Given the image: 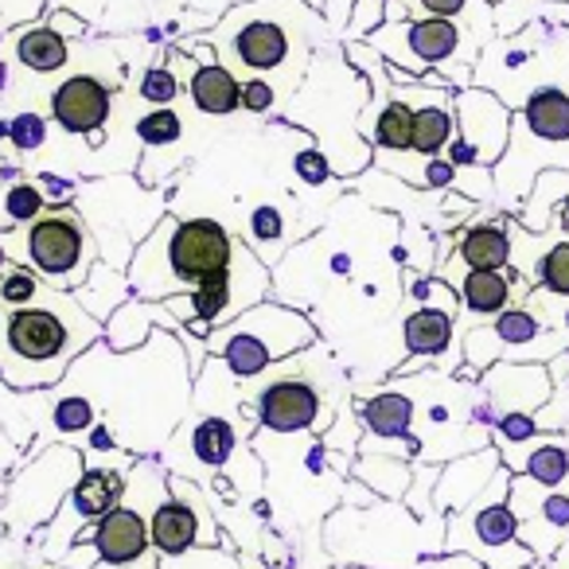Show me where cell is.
Listing matches in <instances>:
<instances>
[{
    "mask_svg": "<svg viewBox=\"0 0 569 569\" xmlns=\"http://www.w3.org/2000/svg\"><path fill=\"white\" fill-rule=\"evenodd\" d=\"M511 511L519 519V538L535 558H550L569 535V491L542 488L530 476H511Z\"/></svg>",
    "mask_w": 569,
    "mask_h": 569,
    "instance_id": "18",
    "label": "cell"
},
{
    "mask_svg": "<svg viewBox=\"0 0 569 569\" xmlns=\"http://www.w3.org/2000/svg\"><path fill=\"white\" fill-rule=\"evenodd\" d=\"M558 222H561V230H566V234H569V199H566V203H561V211H558Z\"/></svg>",
    "mask_w": 569,
    "mask_h": 569,
    "instance_id": "46",
    "label": "cell"
},
{
    "mask_svg": "<svg viewBox=\"0 0 569 569\" xmlns=\"http://www.w3.org/2000/svg\"><path fill=\"white\" fill-rule=\"evenodd\" d=\"M253 437V426L242 413H214L207 410L199 421L183 426L180 433L168 441V476H183L196 483V468L207 472V488L219 472H227V465L234 460V452Z\"/></svg>",
    "mask_w": 569,
    "mask_h": 569,
    "instance_id": "17",
    "label": "cell"
},
{
    "mask_svg": "<svg viewBox=\"0 0 569 569\" xmlns=\"http://www.w3.org/2000/svg\"><path fill=\"white\" fill-rule=\"evenodd\" d=\"M305 4H309L312 12H325V4H328V0H305Z\"/></svg>",
    "mask_w": 569,
    "mask_h": 569,
    "instance_id": "47",
    "label": "cell"
},
{
    "mask_svg": "<svg viewBox=\"0 0 569 569\" xmlns=\"http://www.w3.org/2000/svg\"><path fill=\"white\" fill-rule=\"evenodd\" d=\"M9 141L17 144L20 152H40L43 144H48V121L36 110L17 113V118L9 121Z\"/></svg>",
    "mask_w": 569,
    "mask_h": 569,
    "instance_id": "38",
    "label": "cell"
},
{
    "mask_svg": "<svg viewBox=\"0 0 569 569\" xmlns=\"http://www.w3.org/2000/svg\"><path fill=\"white\" fill-rule=\"evenodd\" d=\"M328 32L305 0H246L222 12L207 40L238 82L284 74L297 87L312 67V43H332Z\"/></svg>",
    "mask_w": 569,
    "mask_h": 569,
    "instance_id": "2",
    "label": "cell"
},
{
    "mask_svg": "<svg viewBox=\"0 0 569 569\" xmlns=\"http://www.w3.org/2000/svg\"><path fill=\"white\" fill-rule=\"evenodd\" d=\"M503 468V457H499L496 445L488 449H476V452H465V457L449 460L441 465V476H437V488H433V511L437 515H457L496 480V472Z\"/></svg>",
    "mask_w": 569,
    "mask_h": 569,
    "instance_id": "21",
    "label": "cell"
},
{
    "mask_svg": "<svg viewBox=\"0 0 569 569\" xmlns=\"http://www.w3.org/2000/svg\"><path fill=\"white\" fill-rule=\"evenodd\" d=\"M106 340L74 293L43 289L24 309H0V382L12 390H51L94 343Z\"/></svg>",
    "mask_w": 569,
    "mask_h": 569,
    "instance_id": "1",
    "label": "cell"
},
{
    "mask_svg": "<svg viewBox=\"0 0 569 569\" xmlns=\"http://www.w3.org/2000/svg\"><path fill=\"white\" fill-rule=\"evenodd\" d=\"M293 176L305 183V188H325V183L340 180V176L332 172V160L320 152V144H305V149L293 152Z\"/></svg>",
    "mask_w": 569,
    "mask_h": 569,
    "instance_id": "36",
    "label": "cell"
},
{
    "mask_svg": "<svg viewBox=\"0 0 569 569\" xmlns=\"http://www.w3.org/2000/svg\"><path fill=\"white\" fill-rule=\"evenodd\" d=\"M452 258L465 269H507L511 266V230L503 222H472L460 230Z\"/></svg>",
    "mask_w": 569,
    "mask_h": 569,
    "instance_id": "26",
    "label": "cell"
},
{
    "mask_svg": "<svg viewBox=\"0 0 569 569\" xmlns=\"http://www.w3.org/2000/svg\"><path fill=\"white\" fill-rule=\"evenodd\" d=\"M535 281L542 293L569 301V238H561V242H553L550 250H546V258L538 261Z\"/></svg>",
    "mask_w": 569,
    "mask_h": 569,
    "instance_id": "35",
    "label": "cell"
},
{
    "mask_svg": "<svg viewBox=\"0 0 569 569\" xmlns=\"http://www.w3.org/2000/svg\"><path fill=\"white\" fill-rule=\"evenodd\" d=\"M43 17H48V28H51V32H59L67 43H71V40H82V36L90 32V28H87V20H82V17H74V12L48 9V12H43Z\"/></svg>",
    "mask_w": 569,
    "mask_h": 569,
    "instance_id": "41",
    "label": "cell"
},
{
    "mask_svg": "<svg viewBox=\"0 0 569 569\" xmlns=\"http://www.w3.org/2000/svg\"><path fill=\"white\" fill-rule=\"evenodd\" d=\"M129 293H133V289H129L126 269H113V266H106V261H98V266L90 269L87 284H82V289H74V301H79L82 309L98 320V325H106V320H110L121 305L133 301Z\"/></svg>",
    "mask_w": 569,
    "mask_h": 569,
    "instance_id": "27",
    "label": "cell"
},
{
    "mask_svg": "<svg viewBox=\"0 0 569 569\" xmlns=\"http://www.w3.org/2000/svg\"><path fill=\"white\" fill-rule=\"evenodd\" d=\"M113 113V90L94 74H71L51 90V118L63 133L102 141V129Z\"/></svg>",
    "mask_w": 569,
    "mask_h": 569,
    "instance_id": "20",
    "label": "cell"
},
{
    "mask_svg": "<svg viewBox=\"0 0 569 569\" xmlns=\"http://www.w3.org/2000/svg\"><path fill=\"white\" fill-rule=\"evenodd\" d=\"M460 297V312L468 320H496L499 312H507L515 305V297L527 289V281L511 277L507 269H465L452 281Z\"/></svg>",
    "mask_w": 569,
    "mask_h": 569,
    "instance_id": "23",
    "label": "cell"
},
{
    "mask_svg": "<svg viewBox=\"0 0 569 569\" xmlns=\"http://www.w3.org/2000/svg\"><path fill=\"white\" fill-rule=\"evenodd\" d=\"M561 320H566V332H569V305H566V317H561Z\"/></svg>",
    "mask_w": 569,
    "mask_h": 569,
    "instance_id": "49",
    "label": "cell"
},
{
    "mask_svg": "<svg viewBox=\"0 0 569 569\" xmlns=\"http://www.w3.org/2000/svg\"><path fill=\"white\" fill-rule=\"evenodd\" d=\"M48 191L36 180H12L0 188V230H17L36 222L43 211H48Z\"/></svg>",
    "mask_w": 569,
    "mask_h": 569,
    "instance_id": "32",
    "label": "cell"
},
{
    "mask_svg": "<svg viewBox=\"0 0 569 569\" xmlns=\"http://www.w3.org/2000/svg\"><path fill=\"white\" fill-rule=\"evenodd\" d=\"M340 503L343 507H375V503H379V496H375L363 480L348 476V480H343V488H340Z\"/></svg>",
    "mask_w": 569,
    "mask_h": 569,
    "instance_id": "42",
    "label": "cell"
},
{
    "mask_svg": "<svg viewBox=\"0 0 569 569\" xmlns=\"http://www.w3.org/2000/svg\"><path fill=\"white\" fill-rule=\"evenodd\" d=\"M569 199V172L561 168H550L535 180L530 196L522 199L519 207V222L530 230V234H550V219L553 211H561V203Z\"/></svg>",
    "mask_w": 569,
    "mask_h": 569,
    "instance_id": "30",
    "label": "cell"
},
{
    "mask_svg": "<svg viewBox=\"0 0 569 569\" xmlns=\"http://www.w3.org/2000/svg\"><path fill=\"white\" fill-rule=\"evenodd\" d=\"M488 406H496V421L503 413H535L550 398V375L542 363H496L480 375Z\"/></svg>",
    "mask_w": 569,
    "mask_h": 569,
    "instance_id": "22",
    "label": "cell"
},
{
    "mask_svg": "<svg viewBox=\"0 0 569 569\" xmlns=\"http://www.w3.org/2000/svg\"><path fill=\"white\" fill-rule=\"evenodd\" d=\"M152 550L160 558H183L191 550H214L227 546L222 522L214 519L211 496L183 476H168V499L152 511Z\"/></svg>",
    "mask_w": 569,
    "mask_h": 569,
    "instance_id": "15",
    "label": "cell"
},
{
    "mask_svg": "<svg viewBox=\"0 0 569 569\" xmlns=\"http://www.w3.org/2000/svg\"><path fill=\"white\" fill-rule=\"evenodd\" d=\"M519 476H530V480H538L542 488L558 491L561 483L569 480V449L561 441H538L535 449L522 457Z\"/></svg>",
    "mask_w": 569,
    "mask_h": 569,
    "instance_id": "33",
    "label": "cell"
},
{
    "mask_svg": "<svg viewBox=\"0 0 569 569\" xmlns=\"http://www.w3.org/2000/svg\"><path fill=\"white\" fill-rule=\"evenodd\" d=\"M157 328L180 336L183 325L164 309V305L133 297V301H126L110 320H106V343H110L113 351H137V348L149 343V336L157 332Z\"/></svg>",
    "mask_w": 569,
    "mask_h": 569,
    "instance_id": "24",
    "label": "cell"
},
{
    "mask_svg": "<svg viewBox=\"0 0 569 569\" xmlns=\"http://www.w3.org/2000/svg\"><path fill=\"white\" fill-rule=\"evenodd\" d=\"M542 4H566V9H569V0H542Z\"/></svg>",
    "mask_w": 569,
    "mask_h": 569,
    "instance_id": "48",
    "label": "cell"
},
{
    "mask_svg": "<svg viewBox=\"0 0 569 569\" xmlns=\"http://www.w3.org/2000/svg\"><path fill=\"white\" fill-rule=\"evenodd\" d=\"M460 309H445V305H418V309L406 312L402 320V348L410 351L406 363L395 367L390 379H410L421 367H441V375H449V348L460 343L457 332Z\"/></svg>",
    "mask_w": 569,
    "mask_h": 569,
    "instance_id": "19",
    "label": "cell"
},
{
    "mask_svg": "<svg viewBox=\"0 0 569 569\" xmlns=\"http://www.w3.org/2000/svg\"><path fill=\"white\" fill-rule=\"evenodd\" d=\"M188 4H191V12H203V17L219 20L222 12H230L234 4H246V0H188Z\"/></svg>",
    "mask_w": 569,
    "mask_h": 569,
    "instance_id": "43",
    "label": "cell"
},
{
    "mask_svg": "<svg viewBox=\"0 0 569 569\" xmlns=\"http://www.w3.org/2000/svg\"><path fill=\"white\" fill-rule=\"evenodd\" d=\"M0 530H4V527H0Z\"/></svg>",
    "mask_w": 569,
    "mask_h": 569,
    "instance_id": "52",
    "label": "cell"
},
{
    "mask_svg": "<svg viewBox=\"0 0 569 569\" xmlns=\"http://www.w3.org/2000/svg\"><path fill=\"white\" fill-rule=\"evenodd\" d=\"M367 102H371V90L363 74L348 63L340 48H325L309 67V82L289 106V121L317 137L320 152L332 160V172L340 180H356L367 164H375L371 141L359 133Z\"/></svg>",
    "mask_w": 569,
    "mask_h": 569,
    "instance_id": "3",
    "label": "cell"
},
{
    "mask_svg": "<svg viewBox=\"0 0 569 569\" xmlns=\"http://www.w3.org/2000/svg\"><path fill=\"white\" fill-rule=\"evenodd\" d=\"M234 253L238 238L227 230V222L211 219V214H196V219L164 214L129 261V289L141 301L157 305L168 297H183L199 289L207 277L230 269Z\"/></svg>",
    "mask_w": 569,
    "mask_h": 569,
    "instance_id": "4",
    "label": "cell"
},
{
    "mask_svg": "<svg viewBox=\"0 0 569 569\" xmlns=\"http://www.w3.org/2000/svg\"><path fill=\"white\" fill-rule=\"evenodd\" d=\"M281 106V94L269 79H246L242 82V110L246 113H269Z\"/></svg>",
    "mask_w": 569,
    "mask_h": 569,
    "instance_id": "39",
    "label": "cell"
},
{
    "mask_svg": "<svg viewBox=\"0 0 569 569\" xmlns=\"http://www.w3.org/2000/svg\"><path fill=\"white\" fill-rule=\"evenodd\" d=\"M180 90H183V82L176 79L172 67H149V71L141 74V90H137V94H141V102L164 110V106H172L176 98H180Z\"/></svg>",
    "mask_w": 569,
    "mask_h": 569,
    "instance_id": "37",
    "label": "cell"
},
{
    "mask_svg": "<svg viewBox=\"0 0 569 569\" xmlns=\"http://www.w3.org/2000/svg\"><path fill=\"white\" fill-rule=\"evenodd\" d=\"M133 137H137V144H144V149H172V144L183 141V118L172 110V106L149 110L133 126Z\"/></svg>",
    "mask_w": 569,
    "mask_h": 569,
    "instance_id": "34",
    "label": "cell"
},
{
    "mask_svg": "<svg viewBox=\"0 0 569 569\" xmlns=\"http://www.w3.org/2000/svg\"><path fill=\"white\" fill-rule=\"evenodd\" d=\"M12 48H17V59L36 74H56L71 63V43L59 32H51L48 24L36 28H17L12 32Z\"/></svg>",
    "mask_w": 569,
    "mask_h": 569,
    "instance_id": "28",
    "label": "cell"
},
{
    "mask_svg": "<svg viewBox=\"0 0 569 569\" xmlns=\"http://www.w3.org/2000/svg\"><path fill=\"white\" fill-rule=\"evenodd\" d=\"M426 522L406 503L379 499L375 507H336L328 511L325 553L340 566L356 569H418L426 558H437V546L426 542Z\"/></svg>",
    "mask_w": 569,
    "mask_h": 569,
    "instance_id": "5",
    "label": "cell"
},
{
    "mask_svg": "<svg viewBox=\"0 0 569 569\" xmlns=\"http://www.w3.org/2000/svg\"><path fill=\"white\" fill-rule=\"evenodd\" d=\"M351 476L363 480L379 499L402 503L413 483V465H406V460H398V457H387V452H359L356 465H351Z\"/></svg>",
    "mask_w": 569,
    "mask_h": 569,
    "instance_id": "29",
    "label": "cell"
},
{
    "mask_svg": "<svg viewBox=\"0 0 569 569\" xmlns=\"http://www.w3.org/2000/svg\"><path fill=\"white\" fill-rule=\"evenodd\" d=\"M472 87L491 90L511 113L527 102L535 90H561L569 94V28L550 17H538L522 32L507 40L483 43L476 63Z\"/></svg>",
    "mask_w": 569,
    "mask_h": 569,
    "instance_id": "6",
    "label": "cell"
},
{
    "mask_svg": "<svg viewBox=\"0 0 569 569\" xmlns=\"http://www.w3.org/2000/svg\"><path fill=\"white\" fill-rule=\"evenodd\" d=\"M0 246H4L9 261L36 269L51 289H63V293L82 289L90 269L102 261L94 234L74 203H56L28 227L0 230Z\"/></svg>",
    "mask_w": 569,
    "mask_h": 569,
    "instance_id": "9",
    "label": "cell"
},
{
    "mask_svg": "<svg viewBox=\"0 0 569 569\" xmlns=\"http://www.w3.org/2000/svg\"><path fill=\"white\" fill-rule=\"evenodd\" d=\"M320 343L301 356L284 359V363L269 367L266 375L242 382V413L250 426L269 429L277 437H325L328 426L336 421V406L328 402L325 387L312 375V359H317Z\"/></svg>",
    "mask_w": 569,
    "mask_h": 569,
    "instance_id": "8",
    "label": "cell"
},
{
    "mask_svg": "<svg viewBox=\"0 0 569 569\" xmlns=\"http://www.w3.org/2000/svg\"><path fill=\"white\" fill-rule=\"evenodd\" d=\"M71 203L79 207L90 234H94L98 258L113 269H129L137 246L168 214L164 191H149L133 176H110V180L87 183V188L74 191Z\"/></svg>",
    "mask_w": 569,
    "mask_h": 569,
    "instance_id": "11",
    "label": "cell"
},
{
    "mask_svg": "<svg viewBox=\"0 0 569 569\" xmlns=\"http://www.w3.org/2000/svg\"><path fill=\"white\" fill-rule=\"evenodd\" d=\"M375 51L387 59V67L413 74H441L452 82V90L472 87L476 63H480V32H468L457 20H387L379 32L367 36Z\"/></svg>",
    "mask_w": 569,
    "mask_h": 569,
    "instance_id": "10",
    "label": "cell"
},
{
    "mask_svg": "<svg viewBox=\"0 0 569 569\" xmlns=\"http://www.w3.org/2000/svg\"><path fill=\"white\" fill-rule=\"evenodd\" d=\"M452 137H457V110H452V102L413 110L410 152H418V157H445V149L452 144Z\"/></svg>",
    "mask_w": 569,
    "mask_h": 569,
    "instance_id": "31",
    "label": "cell"
},
{
    "mask_svg": "<svg viewBox=\"0 0 569 569\" xmlns=\"http://www.w3.org/2000/svg\"><path fill=\"white\" fill-rule=\"evenodd\" d=\"M317 343H325L317 320L281 301H261L238 320H230L227 328H214L207 336V356L222 359L238 382H250L266 375L269 367L301 356Z\"/></svg>",
    "mask_w": 569,
    "mask_h": 569,
    "instance_id": "7",
    "label": "cell"
},
{
    "mask_svg": "<svg viewBox=\"0 0 569 569\" xmlns=\"http://www.w3.org/2000/svg\"><path fill=\"white\" fill-rule=\"evenodd\" d=\"M542 17H550V20H558V24L569 28V9H566V4H546Z\"/></svg>",
    "mask_w": 569,
    "mask_h": 569,
    "instance_id": "45",
    "label": "cell"
},
{
    "mask_svg": "<svg viewBox=\"0 0 569 569\" xmlns=\"http://www.w3.org/2000/svg\"><path fill=\"white\" fill-rule=\"evenodd\" d=\"M188 94L191 106L207 118H230L234 110H242V82L222 63H199L188 79Z\"/></svg>",
    "mask_w": 569,
    "mask_h": 569,
    "instance_id": "25",
    "label": "cell"
},
{
    "mask_svg": "<svg viewBox=\"0 0 569 569\" xmlns=\"http://www.w3.org/2000/svg\"><path fill=\"white\" fill-rule=\"evenodd\" d=\"M43 12H48V0H0V32H12Z\"/></svg>",
    "mask_w": 569,
    "mask_h": 569,
    "instance_id": "40",
    "label": "cell"
},
{
    "mask_svg": "<svg viewBox=\"0 0 569 569\" xmlns=\"http://www.w3.org/2000/svg\"><path fill=\"white\" fill-rule=\"evenodd\" d=\"M457 110V137L445 157L457 168H496L511 141V106L499 102L491 90L468 87L452 98Z\"/></svg>",
    "mask_w": 569,
    "mask_h": 569,
    "instance_id": "16",
    "label": "cell"
},
{
    "mask_svg": "<svg viewBox=\"0 0 569 569\" xmlns=\"http://www.w3.org/2000/svg\"><path fill=\"white\" fill-rule=\"evenodd\" d=\"M445 553H468L483 569H530L535 550L519 538L511 511V468H499L496 480L465 507L445 519Z\"/></svg>",
    "mask_w": 569,
    "mask_h": 569,
    "instance_id": "12",
    "label": "cell"
},
{
    "mask_svg": "<svg viewBox=\"0 0 569 569\" xmlns=\"http://www.w3.org/2000/svg\"><path fill=\"white\" fill-rule=\"evenodd\" d=\"M87 472V457L74 445H51L40 457H28L17 468L4 496H0V527L12 538H28L32 542L43 527L59 515L63 499Z\"/></svg>",
    "mask_w": 569,
    "mask_h": 569,
    "instance_id": "13",
    "label": "cell"
},
{
    "mask_svg": "<svg viewBox=\"0 0 569 569\" xmlns=\"http://www.w3.org/2000/svg\"><path fill=\"white\" fill-rule=\"evenodd\" d=\"M94 569H160V553L152 550L149 558H141V561H133V566H94Z\"/></svg>",
    "mask_w": 569,
    "mask_h": 569,
    "instance_id": "44",
    "label": "cell"
},
{
    "mask_svg": "<svg viewBox=\"0 0 569 569\" xmlns=\"http://www.w3.org/2000/svg\"><path fill=\"white\" fill-rule=\"evenodd\" d=\"M336 569H356V566H336Z\"/></svg>",
    "mask_w": 569,
    "mask_h": 569,
    "instance_id": "50",
    "label": "cell"
},
{
    "mask_svg": "<svg viewBox=\"0 0 569 569\" xmlns=\"http://www.w3.org/2000/svg\"><path fill=\"white\" fill-rule=\"evenodd\" d=\"M17 569H28V566H17Z\"/></svg>",
    "mask_w": 569,
    "mask_h": 569,
    "instance_id": "51",
    "label": "cell"
},
{
    "mask_svg": "<svg viewBox=\"0 0 569 569\" xmlns=\"http://www.w3.org/2000/svg\"><path fill=\"white\" fill-rule=\"evenodd\" d=\"M126 488H129V472H121V468H87L82 480L71 488V496L63 499L56 519L32 538V550L40 553V561L59 566L71 553V546L79 542L82 530L98 527L126 499Z\"/></svg>",
    "mask_w": 569,
    "mask_h": 569,
    "instance_id": "14",
    "label": "cell"
}]
</instances>
